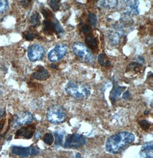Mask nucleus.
I'll return each mask as SVG.
<instances>
[{
	"mask_svg": "<svg viewBox=\"0 0 153 158\" xmlns=\"http://www.w3.org/2000/svg\"><path fill=\"white\" fill-rule=\"evenodd\" d=\"M5 113V111L4 110H0V118H2V116H3V115Z\"/></svg>",
	"mask_w": 153,
	"mask_h": 158,
	"instance_id": "33",
	"label": "nucleus"
},
{
	"mask_svg": "<svg viewBox=\"0 0 153 158\" xmlns=\"http://www.w3.org/2000/svg\"><path fill=\"white\" fill-rule=\"evenodd\" d=\"M139 124L140 126L141 127V128L144 130L148 129L151 126V124L148 121H147L146 120H142L140 121Z\"/></svg>",
	"mask_w": 153,
	"mask_h": 158,
	"instance_id": "27",
	"label": "nucleus"
},
{
	"mask_svg": "<svg viewBox=\"0 0 153 158\" xmlns=\"http://www.w3.org/2000/svg\"><path fill=\"white\" fill-rule=\"evenodd\" d=\"M35 130L36 127L32 124L23 127L17 131L15 138H23L26 139H31L34 134Z\"/></svg>",
	"mask_w": 153,
	"mask_h": 158,
	"instance_id": "10",
	"label": "nucleus"
},
{
	"mask_svg": "<svg viewBox=\"0 0 153 158\" xmlns=\"http://www.w3.org/2000/svg\"><path fill=\"white\" fill-rule=\"evenodd\" d=\"M49 5L54 12H56L61 6V0H49Z\"/></svg>",
	"mask_w": 153,
	"mask_h": 158,
	"instance_id": "23",
	"label": "nucleus"
},
{
	"mask_svg": "<svg viewBox=\"0 0 153 158\" xmlns=\"http://www.w3.org/2000/svg\"><path fill=\"white\" fill-rule=\"evenodd\" d=\"M130 96H131V94H130V93L129 92V91H127L125 92L123 94V99L126 100H128V99H130Z\"/></svg>",
	"mask_w": 153,
	"mask_h": 158,
	"instance_id": "30",
	"label": "nucleus"
},
{
	"mask_svg": "<svg viewBox=\"0 0 153 158\" xmlns=\"http://www.w3.org/2000/svg\"><path fill=\"white\" fill-rule=\"evenodd\" d=\"M143 71V65L141 64L133 62L130 64L127 68L126 72L134 75H138Z\"/></svg>",
	"mask_w": 153,
	"mask_h": 158,
	"instance_id": "17",
	"label": "nucleus"
},
{
	"mask_svg": "<svg viewBox=\"0 0 153 158\" xmlns=\"http://www.w3.org/2000/svg\"><path fill=\"white\" fill-rule=\"evenodd\" d=\"M34 37V34L31 33H28L25 35V39L27 41H32Z\"/></svg>",
	"mask_w": 153,
	"mask_h": 158,
	"instance_id": "29",
	"label": "nucleus"
},
{
	"mask_svg": "<svg viewBox=\"0 0 153 158\" xmlns=\"http://www.w3.org/2000/svg\"><path fill=\"white\" fill-rule=\"evenodd\" d=\"M51 68H52V69H56V65H55V64H51Z\"/></svg>",
	"mask_w": 153,
	"mask_h": 158,
	"instance_id": "34",
	"label": "nucleus"
},
{
	"mask_svg": "<svg viewBox=\"0 0 153 158\" xmlns=\"http://www.w3.org/2000/svg\"><path fill=\"white\" fill-rule=\"evenodd\" d=\"M42 31L47 34H52L55 32V23L49 20H44L42 24Z\"/></svg>",
	"mask_w": 153,
	"mask_h": 158,
	"instance_id": "18",
	"label": "nucleus"
},
{
	"mask_svg": "<svg viewBox=\"0 0 153 158\" xmlns=\"http://www.w3.org/2000/svg\"><path fill=\"white\" fill-rule=\"evenodd\" d=\"M145 115H147L149 113V111H146L145 112Z\"/></svg>",
	"mask_w": 153,
	"mask_h": 158,
	"instance_id": "36",
	"label": "nucleus"
},
{
	"mask_svg": "<svg viewBox=\"0 0 153 158\" xmlns=\"http://www.w3.org/2000/svg\"><path fill=\"white\" fill-rule=\"evenodd\" d=\"M86 143V139L81 135L78 134L68 135L65 138V147L79 148Z\"/></svg>",
	"mask_w": 153,
	"mask_h": 158,
	"instance_id": "8",
	"label": "nucleus"
},
{
	"mask_svg": "<svg viewBox=\"0 0 153 158\" xmlns=\"http://www.w3.org/2000/svg\"><path fill=\"white\" fill-rule=\"evenodd\" d=\"M97 61L101 66L107 67L111 65V62L105 53H101L98 56Z\"/></svg>",
	"mask_w": 153,
	"mask_h": 158,
	"instance_id": "20",
	"label": "nucleus"
},
{
	"mask_svg": "<svg viewBox=\"0 0 153 158\" xmlns=\"http://www.w3.org/2000/svg\"><path fill=\"white\" fill-rule=\"evenodd\" d=\"M43 141L45 144H47L48 146H51L54 140V138L53 135L51 133H47L44 135L43 136Z\"/></svg>",
	"mask_w": 153,
	"mask_h": 158,
	"instance_id": "25",
	"label": "nucleus"
},
{
	"mask_svg": "<svg viewBox=\"0 0 153 158\" xmlns=\"http://www.w3.org/2000/svg\"><path fill=\"white\" fill-rule=\"evenodd\" d=\"M88 20H89V23L90 25H91L92 26H95L97 25V17L95 14L92 13H89Z\"/></svg>",
	"mask_w": 153,
	"mask_h": 158,
	"instance_id": "26",
	"label": "nucleus"
},
{
	"mask_svg": "<svg viewBox=\"0 0 153 158\" xmlns=\"http://www.w3.org/2000/svg\"><path fill=\"white\" fill-rule=\"evenodd\" d=\"M65 91L68 95L77 99H85L91 95V87L89 84L75 81H70L65 87Z\"/></svg>",
	"mask_w": 153,
	"mask_h": 158,
	"instance_id": "2",
	"label": "nucleus"
},
{
	"mask_svg": "<svg viewBox=\"0 0 153 158\" xmlns=\"http://www.w3.org/2000/svg\"><path fill=\"white\" fill-rule=\"evenodd\" d=\"M72 50L73 53L76 56L81 58L86 63H91L93 61L94 57L92 54L82 42H75L73 45Z\"/></svg>",
	"mask_w": 153,
	"mask_h": 158,
	"instance_id": "5",
	"label": "nucleus"
},
{
	"mask_svg": "<svg viewBox=\"0 0 153 158\" xmlns=\"http://www.w3.org/2000/svg\"><path fill=\"white\" fill-rule=\"evenodd\" d=\"M11 151L13 154L21 157H28L30 155H37L39 153V150L36 147H24L13 146L11 147Z\"/></svg>",
	"mask_w": 153,
	"mask_h": 158,
	"instance_id": "9",
	"label": "nucleus"
},
{
	"mask_svg": "<svg viewBox=\"0 0 153 158\" xmlns=\"http://www.w3.org/2000/svg\"><path fill=\"white\" fill-rule=\"evenodd\" d=\"M45 51L44 47L38 44H34L28 48V57L31 61L34 62L41 60L45 56Z\"/></svg>",
	"mask_w": 153,
	"mask_h": 158,
	"instance_id": "7",
	"label": "nucleus"
},
{
	"mask_svg": "<svg viewBox=\"0 0 153 158\" xmlns=\"http://www.w3.org/2000/svg\"><path fill=\"white\" fill-rule=\"evenodd\" d=\"M76 158H81V155L79 153L76 154Z\"/></svg>",
	"mask_w": 153,
	"mask_h": 158,
	"instance_id": "35",
	"label": "nucleus"
},
{
	"mask_svg": "<svg viewBox=\"0 0 153 158\" xmlns=\"http://www.w3.org/2000/svg\"><path fill=\"white\" fill-rule=\"evenodd\" d=\"M41 13H42V15H43L44 18H47L48 17V13L45 9H42Z\"/></svg>",
	"mask_w": 153,
	"mask_h": 158,
	"instance_id": "31",
	"label": "nucleus"
},
{
	"mask_svg": "<svg viewBox=\"0 0 153 158\" xmlns=\"http://www.w3.org/2000/svg\"><path fill=\"white\" fill-rule=\"evenodd\" d=\"M1 92H2V90H1V88H0V94H1Z\"/></svg>",
	"mask_w": 153,
	"mask_h": 158,
	"instance_id": "37",
	"label": "nucleus"
},
{
	"mask_svg": "<svg viewBox=\"0 0 153 158\" xmlns=\"http://www.w3.org/2000/svg\"><path fill=\"white\" fill-rule=\"evenodd\" d=\"M139 3L138 0H126L124 4L126 13L130 15H138L139 13Z\"/></svg>",
	"mask_w": 153,
	"mask_h": 158,
	"instance_id": "12",
	"label": "nucleus"
},
{
	"mask_svg": "<svg viewBox=\"0 0 153 158\" xmlns=\"http://www.w3.org/2000/svg\"><path fill=\"white\" fill-rule=\"evenodd\" d=\"M47 118L52 124L62 123L67 118L66 110L60 105H52L47 110Z\"/></svg>",
	"mask_w": 153,
	"mask_h": 158,
	"instance_id": "3",
	"label": "nucleus"
},
{
	"mask_svg": "<svg viewBox=\"0 0 153 158\" xmlns=\"http://www.w3.org/2000/svg\"><path fill=\"white\" fill-rule=\"evenodd\" d=\"M9 8L8 0H0V15L5 13Z\"/></svg>",
	"mask_w": 153,
	"mask_h": 158,
	"instance_id": "24",
	"label": "nucleus"
},
{
	"mask_svg": "<svg viewBox=\"0 0 153 158\" xmlns=\"http://www.w3.org/2000/svg\"><path fill=\"white\" fill-rule=\"evenodd\" d=\"M55 137V144L56 146H60L62 144L63 138H64V133H62L60 131H57L54 133Z\"/></svg>",
	"mask_w": 153,
	"mask_h": 158,
	"instance_id": "22",
	"label": "nucleus"
},
{
	"mask_svg": "<svg viewBox=\"0 0 153 158\" xmlns=\"http://www.w3.org/2000/svg\"><path fill=\"white\" fill-rule=\"evenodd\" d=\"M86 36V37L85 41L87 46L93 51L97 50L98 48V42L97 39L92 35L91 33Z\"/></svg>",
	"mask_w": 153,
	"mask_h": 158,
	"instance_id": "16",
	"label": "nucleus"
},
{
	"mask_svg": "<svg viewBox=\"0 0 153 158\" xmlns=\"http://www.w3.org/2000/svg\"><path fill=\"white\" fill-rule=\"evenodd\" d=\"M91 31H92V29L91 26L88 25H85L82 28V32L85 35L91 33Z\"/></svg>",
	"mask_w": 153,
	"mask_h": 158,
	"instance_id": "28",
	"label": "nucleus"
},
{
	"mask_svg": "<svg viewBox=\"0 0 153 158\" xmlns=\"http://www.w3.org/2000/svg\"><path fill=\"white\" fill-rule=\"evenodd\" d=\"M97 3L102 8L113 9L117 7L118 0H97Z\"/></svg>",
	"mask_w": 153,
	"mask_h": 158,
	"instance_id": "19",
	"label": "nucleus"
},
{
	"mask_svg": "<svg viewBox=\"0 0 153 158\" xmlns=\"http://www.w3.org/2000/svg\"><path fill=\"white\" fill-rule=\"evenodd\" d=\"M123 34V31L120 26H116L112 28L108 33V39L110 42L113 45H117L121 37Z\"/></svg>",
	"mask_w": 153,
	"mask_h": 158,
	"instance_id": "11",
	"label": "nucleus"
},
{
	"mask_svg": "<svg viewBox=\"0 0 153 158\" xmlns=\"http://www.w3.org/2000/svg\"><path fill=\"white\" fill-rule=\"evenodd\" d=\"M135 135L128 131H123L110 136L105 143V150L113 154L120 153L135 140Z\"/></svg>",
	"mask_w": 153,
	"mask_h": 158,
	"instance_id": "1",
	"label": "nucleus"
},
{
	"mask_svg": "<svg viewBox=\"0 0 153 158\" xmlns=\"http://www.w3.org/2000/svg\"><path fill=\"white\" fill-rule=\"evenodd\" d=\"M140 155L142 158H153V143L152 142L145 143L142 146L140 151Z\"/></svg>",
	"mask_w": 153,
	"mask_h": 158,
	"instance_id": "14",
	"label": "nucleus"
},
{
	"mask_svg": "<svg viewBox=\"0 0 153 158\" xmlns=\"http://www.w3.org/2000/svg\"><path fill=\"white\" fill-rule=\"evenodd\" d=\"M30 23L33 26H37L40 24V16L37 12H34L33 13L31 17Z\"/></svg>",
	"mask_w": 153,
	"mask_h": 158,
	"instance_id": "21",
	"label": "nucleus"
},
{
	"mask_svg": "<svg viewBox=\"0 0 153 158\" xmlns=\"http://www.w3.org/2000/svg\"><path fill=\"white\" fill-rule=\"evenodd\" d=\"M33 120L34 116L32 113L29 111H20L13 116L11 126L13 128H17L25 124H29Z\"/></svg>",
	"mask_w": 153,
	"mask_h": 158,
	"instance_id": "4",
	"label": "nucleus"
},
{
	"mask_svg": "<svg viewBox=\"0 0 153 158\" xmlns=\"http://www.w3.org/2000/svg\"><path fill=\"white\" fill-rule=\"evenodd\" d=\"M4 120H2L1 122H0V136H1V132L3 130V128L4 127Z\"/></svg>",
	"mask_w": 153,
	"mask_h": 158,
	"instance_id": "32",
	"label": "nucleus"
},
{
	"mask_svg": "<svg viewBox=\"0 0 153 158\" xmlns=\"http://www.w3.org/2000/svg\"><path fill=\"white\" fill-rule=\"evenodd\" d=\"M68 52V47L64 44L57 45L49 52L48 57L51 62H57L61 60Z\"/></svg>",
	"mask_w": 153,
	"mask_h": 158,
	"instance_id": "6",
	"label": "nucleus"
},
{
	"mask_svg": "<svg viewBox=\"0 0 153 158\" xmlns=\"http://www.w3.org/2000/svg\"><path fill=\"white\" fill-rule=\"evenodd\" d=\"M126 89V87L120 86L116 82L113 83V87L110 94V99L111 102L114 104L120 97L121 94Z\"/></svg>",
	"mask_w": 153,
	"mask_h": 158,
	"instance_id": "13",
	"label": "nucleus"
},
{
	"mask_svg": "<svg viewBox=\"0 0 153 158\" xmlns=\"http://www.w3.org/2000/svg\"><path fill=\"white\" fill-rule=\"evenodd\" d=\"M40 68H39L36 71L33 72L32 77L34 79L40 81H44L48 79L49 76V72L47 70L44 69L42 67H40Z\"/></svg>",
	"mask_w": 153,
	"mask_h": 158,
	"instance_id": "15",
	"label": "nucleus"
}]
</instances>
